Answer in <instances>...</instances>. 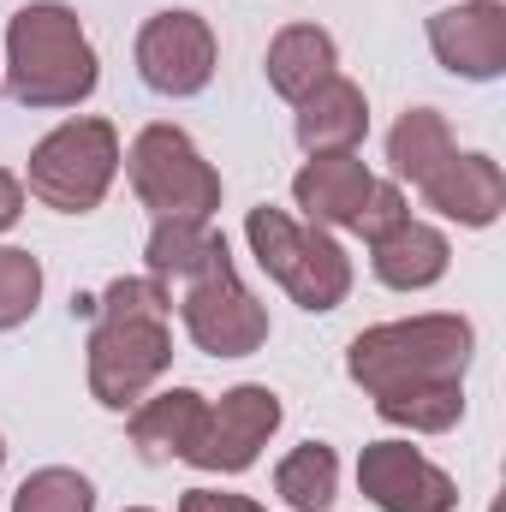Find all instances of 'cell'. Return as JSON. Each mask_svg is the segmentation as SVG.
<instances>
[{"instance_id": "6da1fadb", "label": "cell", "mask_w": 506, "mask_h": 512, "mask_svg": "<svg viewBox=\"0 0 506 512\" xmlns=\"http://www.w3.org/2000/svg\"><path fill=\"white\" fill-rule=\"evenodd\" d=\"M477 334L465 316H411L364 328L346 352V376L376 399V417L411 435H441L465 417V370Z\"/></svg>"}, {"instance_id": "7a4b0ae2", "label": "cell", "mask_w": 506, "mask_h": 512, "mask_svg": "<svg viewBox=\"0 0 506 512\" xmlns=\"http://www.w3.org/2000/svg\"><path fill=\"white\" fill-rule=\"evenodd\" d=\"M173 298L161 280H108L90 316V393L108 411H137L173 364Z\"/></svg>"}, {"instance_id": "3957f363", "label": "cell", "mask_w": 506, "mask_h": 512, "mask_svg": "<svg viewBox=\"0 0 506 512\" xmlns=\"http://www.w3.org/2000/svg\"><path fill=\"white\" fill-rule=\"evenodd\" d=\"M102 84V60L60 0H30L6 18V78L0 90L24 108H78Z\"/></svg>"}, {"instance_id": "277c9868", "label": "cell", "mask_w": 506, "mask_h": 512, "mask_svg": "<svg viewBox=\"0 0 506 512\" xmlns=\"http://www.w3.org/2000/svg\"><path fill=\"white\" fill-rule=\"evenodd\" d=\"M245 239H251L256 262L268 268V280H280V292L310 310V316H328L346 304L352 292V256L340 251L322 227H298L286 209H251L245 215Z\"/></svg>"}, {"instance_id": "5b68a950", "label": "cell", "mask_w": 506, "mask_h": 512, "mask_svg": "<svg viewBox=\"0 0 506 512\" xmlns=\"http://www.w3.org/2000/svg\"><path fill=\"white\" fill-rule=\"evenodd\" d=\"M114 173H120V131L108 120H66L30 149L24 185L36 203H48L60 215H90V209H102Z\"/></svg>"}, {"instance_id": "8992f818", "label": "cell", "mask_w": 506, "mask_h": 512, "mask_svg": "<svg viewBox=\"0 0 506 512\" xmlns=\"http://www.w3.org/2000/svg\"><path fill=\"white\" fill-rule=\"evenodd\" d=\"M126 173L131 191L143 197V209L155 221H215V209H221V173L167 120H155L131 137Z\"/></svg>"}, {"instance_id": "52a82bcc", "label": "cell", "mask_w": 506, "mask_h": 512, "mask_svg": "<svg viewBox=\"0 0 506 512\" xmlns=\"http://www.w3.org/2000/svg\"><path fill=\"white\" fill-rule=\"evenodd\" d=\"M179 322L197 340V352L209 358H251L268 340V310L251 298V286L239 280L233 256H215L203 274L185 280L179 292Z\"/></svg>"}, {"instance_id": "ba28073f", "label": "cell", "mask_w": 506, "mask_h": 512, "mask_svg": "<svg viewBox=\"0 0 506 512\" xmlns=\"http://www.w3.org/2000/svg\"><path fill=\"white\" fill-rule=\"evenodd\" d=\"M137 78L155 96H197V90H209V78H215V30H209V18H197L185 6L155 12L137 30Z\"/></svg>"}, {"instance_id": "9c48e42d", "label": "cell", "mask_w": 506, "mask_h": 512, "mask_svg": "<svg viewBox=\"0 0 506 512\" xmlns=\"http://www.w3.org/2000/svg\"><path fill=\"white\" fill-rule=\"evenodd\" d=\"M274 429H280V393L262 387V382H245V387H233V393H221V405H209L203 435H197V447L185 453V465L239 477V471L256 465V453L268 447Z\"/></svg>"}, {"instance_id": "30bf717a", "label": "cell", "mask_w": 506, "mask_h": 512, "mask_svg": "<svg viewBox=\"0 0 506 512\" xmlns=\"http://www.w3.org/2000/svg\"><path fill=\"white\" fill-rule=\"evenodd\" d=\"M358 489L381 512H453L459 489L441 465H429L411 441H370L358 459Z\"/></svg>"}, {"instance_id": "8fae6325", "label": "cell", "mask_w": 506, "mask_h": 512, "mask_svg": "<svg viewBox=\"0 0 506 512\" xmlns=\"http://www.w3.org/2000/svg\"><path fill=\"white\" fill-rule=\"evenodd\" d=\"M435 60L465 84H495L506 72V0H465L429 18Z\"/></svg>"}, {"instance_id": "7c38bea8", "label": "cell", "mask_w": 506, "mask_h": 512, "mask_svg": "<svg viewBox=\"0 0 506 512\" xmlns=\"http://www.w3.org/2000/svg\"><path fill=\"white\" fill-rule=\"evenodd\" d=\"M417 191H423V203L435 215H447L459 227H495L506 209V173H501V161H489V155H459L453 149Z\"/></svg>"}, {"instance_id": "4fadbf2b", "label": "cell", "mask_w": 506, "mask_h": 512, "mask_svg": "<svg viewBox=\"0 0 506 512\" xmlns=\"http://www.w3.org/2000/svg\"><path fill=\"white\" fill-rule=\"evenodd\" d=\"M370 191H376V173L358 161V149L352 155H310L292 179V197L310 215V227H358Z\"/></svg>"}, {"instance_id": "5bb4252c", "label": "cell", "mask_w": 506, "mask_h": 512, "mask_svg": "<svg viewBox=\"0 0 506 512\" xmlns=\"http://www.w3.org/2000/svg\"><path fill=\"white\" fill-rule=\"evenodd\" d=\"M203 417H209V399L197 387H173V393H155L131 411V447L143 465H173L197 447L203 435Z\"/></svg>"}, {"instance_id": "9a60e30c", "label": "cell", "mask_w": 506, "mask_h": 512, "mask_svg": "<svg viewBox=\"0 0 506 512\" xmlns=\"http://www.w3.org/2000/svg\"><path fill=\"white\" fill-rule=\"evenodd\" d=\"M364 131H370V102H364V90L352 84V78H328V84H316L304 102H298V143L310 149V155H352L358 143H364Z\"/></svg>"}, {"instance_id": "2e32d148", "label": "cell", "mask_w": 506, "mask_h": 512, "mask_svg": "<svg viewBox=\"0 0 506 512\" xmlns=\"http://www.w3.org/2000/svg\"><path fill=\"white\" fill-rule=\"evenodd\" d=\"M447 262H453L447 233H435V227H423V221H399L393 233H381L376 245H370V268H376L381 286H393V292H423V286H435V280L447 274Z\"/></svg>"}, {"instance_id": "e0dca14e", "label": "cell", "mask_w": 506, "mask_h": 512, "mask_svg": "<svg viewBox=\"0 0 506 512\" xmlns=\"http://www.w3.org/2000/svg\"><path fill=\"white\" fill-rule=\"evenodd\" d=\"M268 84H274V96H286V102H304L316 84H328L334 78V66H340V48H334V36L322 30V24H286L274 42H268Z\"/></svg>"}, {"instance_id": "ac0fdd59", "label": "cell", "mask_w": 506, "mask_h": 512, "mask_svg": "<svg viewBox=\"0 0 506 512\" xmlns=\"http://www.w3.org/2000/svg\"><path fill=\"white\" fill-rule=\"evenodd\" d=\"M215 256H227V239L209 227V221H155V233H149V280H161V286H185L191 274H203Z\"/></svg>"}, {"instance_id": "d6986e66", "label": "cell", "mask_w": 506, "mask_h": 512, "mask_svg": "<svg viewBox=\"0 0 506 512\" xmlns=\"http://www.w3.org/2000/svg\"><path fill=\"white\" fill-rule=\"evenodd\" d=\"M274 495L286 501L292 512H328L334 495H340V459L328 441H304L280 459L274 471Z\"/></svg>"}, {"instance_id": "ffe728a7", "label": "cell", "mask_w": 506, "mask_h": 512, "mask_svg": "<svg viewBox=\"0 0 506 512\" xmlns=\"http://www.w3.org/2000/svg\"><path fill=\"white\" fill-rule=\"evenodd\" d=\"M447 155H453V131H447V120L435 108H411V114H399V126L387 131V161L411 185H423Z\"/></svg>"}, {"instance_id": "44dd1931", "label": "cell", "mask_w": 506, "mask_h": 512, "mask_svg": "<svg viewBox=\"0 0 506 512\" xmlns=\"http://www.w3.org/2000/svg\"><path fill=\"white\" fill-rule=\"evenodd\" d=\"M12 512H96V489H90V477H78L66 465H42L18 483Z\"/></svg>"}, {"instance_id": "7402d4cb", "label": "cell", "mask_w": 506, "mask_h": 512, "mask_svg": "<svg viewBox=\"0 0 506 512\" xmlns=\"http://www.w3.org/2000/svg\"><path fill=\"white\" fill-rule=\"evenodd\" d=\"M42 304V262L18 245H0V334L30 322Z\"/></svg>"}, {"instance_id": "603a6c76", "label": "cell", "mask_w": 506, "mask_h": 512, "mask_svg": "<svg viewBox=\"0 0 506 512\" xmlns=\"http://www.w3.org/2000/svg\"><path fill=\"white\" fill-rule=\"evenodd\" d=\"M399 221H411L405 191H399V185H387V179H376V191H370V203H364V215H358V227H352V233H364V239L376 245L381 233H393Z\"/></svg>"}, {"instance_id": "cb8c5ba5", "label": "cell", "mask_w": 506, "mask_h": 512, "mask_svg": "<svg viewBox=\"0 0 506 512\" xmlns=\"http://www.w3.org/2000/svg\"><path fill=\"white\" fill-rule=\"evenodd\" d=\"M179 512H268V507H256L245 495H221V489H185Z\"/></svg>"}, {"instance_id": "d4e9b609", "label": "cell", "mask_w": 506, "mask_h": 512, "mask_svg": "<svg viewBox=\"0 0 506 512\" xmlns=\"http://www.w3.org/2000/svg\"><path fill=\"white\" fill-rule=\"evenodd\" d=\"M18 215H24V185L0 167V233H6V227H18Z\"/></svg>"}, {"instance_id": "484cf974", "label": "cell", "mask_w": 506, "mask_h": 512, "mask_svg": "<svg viewBox=\"0 0 506 512\" xmlns=\"http://www.w3.org/2000/svg\"><path fill=\"white\" fill-rule=\"evenodd\" d=\"M0 465H6V447H0Z\"/></svg>"}, {"instance_id": "4316f807", "label": "cell", "mask_w": 506, "mask_h": 512, "mask_svg": "<svg viewBox=\"0 0 506 512\" xmlns=\"http://www.w3.org/2000/svg\"><path fill=\"white\" fill-rule=\"evenodd\" d=\"M131 512H149V507H131Z\"/></svg>"}]
</instances>
